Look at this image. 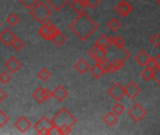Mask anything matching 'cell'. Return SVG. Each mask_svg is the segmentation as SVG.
Segmentation results:
<instances>
[{"instance_id":"6da1fadb","label":"cell","mask_w":160,"mask_h":135,"mask_svg":"<svg viewBox=\"0 0 160 135\" xmlns=\"http://www.w3.org/2000/svg\"><path fill=\"white\" fill-rule=\"evenodd\" d=\"M69 28L81 40H87L98 28V25L85 12L77 14Z\"/></svg>"},{"instance_id":"7a4b0ae2","label":"cell","mask_w":160,"mask_h":135,"mask_svg":"<svg viewBox=\"0 0 160 135\" xmlns=\"http://www.w3.org/2000/svg\"><path fill=\"white\" fill-rule=\"evenodd\" d=\"M52 122H53L54 126H56L58 128H60V127L72 128L76 124L77 119L66 108H62L53 117Z\"/></svg>"},{"instance_id":"3957f363","label":"cell","mask_w":160,"mask_h":135,"mask_svg":"<svg viewBox=\"0 0 160 135\" xmlns=\"http://www.w3.org/2000/svg\"><path fill=\"white\" fill-rule=\"evenodd\" d=\"M52 14L51 9L43 2H37V4L30 9V15L35 21L40 24L46 22Z\"/></svg>"},{"instance_id":"277c9868","label":"cell","mask_w":160,"mask_h":135,"mask_svg":"<svg viewBox=\"0 0 160 135\" xmlns=\"http://www.w3.org/2000/svg\"><path fill=\"white\" fill-rule=\"evenodd\" d=\"M58 31V29L53 24V22L47 20L46 22L43 23V26L39 29V35L46 40H51V39L56 35Z\"/></svg>"},{"instance_id":"5b68a950","label":"cell","mask_w":160,"mask_h":135,"mask_svg":"<svg viewBox=\"0 0 160 135\" xmlns=\"http://www.w3.org/2000/svg\"><path fill=\"white\" fill-rule=\"evenodd\" d=\"M54 127V124L52 122L51 119H49L48 117L46 116H42L39 121H37L34 125V128L35 130L39 133V134H42V135H44V134H48V131L49 129Z\"/></svg>"},{"instance_id":"8992f818","label":"cell","mask_w":160,"mask_h":135,"mask_svg":"<svg viewBox=\"0 0 160 135\" xmlns=\"http://www.w3.org/2000/svg\"><path fill=\"white\" fill-rule=\"evenodd\" d=\"M127 114H128L129 117H130L132 120H134V121H136V122H138V121H140V120L146 115V111H145V109H144L140 104L135 103V104L128 110Z\"/></svg>"},{"instance_id":"52a82bcc","label":"cell","mask_w":160,"mask_h":135,"mask_svg":"<svg viewBox=\"0 0 160 135\" xmlns=\"http://www.w3.org/2000/svg\"><path fill=\"white\" fill-rule=\"evenodd\" d=\"M108 95L115 100L119 101L121 100L124 96H125V92H124V87L120 84V83H116L114 84L108 90Z\"/></svg>"},{"instance_id":"ba28073f","label":"cell","mask_w":160,"mask_h":135,"mask_svg":"<svg viewBox=\"0 0 160 135\" xmlns=\"http://www.w3.org/2000/svg\"><path fill=\"white\" fill-rule=\"evenodd\" d=\"M21 66H22L21 62L15 56H12L5 63V69L9 73L13 74V73H16L21 69Z\"/></svg>"},{"instance_id":"9c48e42d","label":"cell","mask_w":160,"mask_h":135,"mask_svg":"<svg viewBox=\"0 0 160 135\" xmlns=\"http://www.w3.org/2000/svg\"><path fill=\"white\" fill-rule=\"evenodd\" d=\"M15 38L16 36L14 35V33L9 28H5L0 33V42L4 44L5 46H12Z\"/></svg>"},{"instance_id":"30bf717a","label":"cell","mask_w":160,"mask_h":135,"mask_svg":"<svg viewBox=\"0 0 160 135\" xmlns=\"http://www.w3.org/2000/svg\"><path fill=\"white\" fill-rule=\"evenodd\" d=\"M112 39L113 37H108L106 34H102L95 41V45L100 47V48H103L105 49L106 51H108L112 46Z\"/></svg>"},{"instance_id":"8fae6325","label":"cell","mask_w":160,"mask_h":135,"mask_svg":"<svg viewBox=\"0 0 160 135\" xmlns=\"http://www.w3.org/2000/svg\"><path fill=\"white\" fill-rule=\"evenodd\" d=\"M132 11H133V7L128 2L124 1V0L118 3L115 7V12L122 17L128 15Z\"/></svg>"},{"instance_id":"7c38bea8","label":"cell","mask_w":160,"mask_h":135,"mask_svg":"<svg viewBox=\"0 0 160 135\" xmlns=\"http://www.w3.org/2000/svg\"><path fill=\"white\" fill-rule=\"evenodd\" d=\"M14 127L20 132H26V131H28L31 128V122L26 116H20L14 122Z\"/></svg>"},{"instance_id":"4fadbf2b","label":"cell","mask_w":160,"mask_h":135,"mask_svg":"<svg viewBox=\"0 0 160 135\" xmlns=\"http://www.w3.org/2000/svg\"><path fill=\"white\" fill-rule=\"evenodd\" d=\"M124 92H125V95L129 99H135L138 95V93L140 92V88L138 87V86L136 83L130 82L125 86Z\"/></svg>"},{"instance_id":"5bb4252c","label":"cell","mask_w":160,"mask_h":135,"mask_svg":"<svg viewBox=\"0 0 160 135\" xmlns=\"http://www.w3.org/2000/svg\"><path fill=\"white\" fill-rule=\"evenodd\" d=\"M90 64L84 59V58H80L76 61V63L74 64L73 68H74V70L80 73V74H84L86 73L89 70H90Z\"/></svg>"},{"instance_id":"9a60e30c","label":"cell","mask_w":160,"mask_h":135,"mask_svg":"<svg viewBox=\"0 0 160 135\" xmlns=\"http://www.w3.org/2000/svg\"><path fill=\"white\" fill-rule=\"evenodd\" d=\"M46 3L56 12H59L67 4L71 3L72 0H44Z\"/></svg>"},{"instance_id":"2e32d148","label":"cell","mask_w":160,"mask_h":135,"mask_svg":"<svg viewBox=\"0 0 160 135\" xmlns=\"http://www.w3.org/2000/svg\"><path fill=\"white\" fill-rule=\"evenodd\" d=\"M52 94H53V97L58 100V101H59V102H61V101H63L66 98H67V96H68V91L65 89V87L64 86H58L56 88H55V90L52 92Z\"/></svg>"},{"instance_id":"e0dca14e","label":"cell","mask_w":160,"mask_h":135,"mask_svg":"<svg viewBox=\"0 0 160 135\" xmlns=\"http://www.w3.org/2000/svg\"><path fill=\"white\" fill-rule=\"evenodd\" d=\"M90 73L92 77H94L95 79H100L106 72L105 71L102 69V67L100 66L99 63H95L93 66L90 67Z\"/></svg>"},{"instance_id":"ac0fdd59","label":"cell","mask_w":160,"mask_h":135,"mask_svg":"<svg viewBox=\"0 0 160 135\" xmlns=\"http://www.w3.org/2000/svg\"><path fill=\"white\" fill-rule=\"evenodd\" d=\"M86 7H87L86 5L82 4L81 2H79L78 0H72L71 3H70V8L76 14L83 13L84 11H85V9H86Z\"/></svg>"},{"instance_id":"d6986e66","label":"cell","mask_w":160,"mask_h":135,"mask_svg":"<svg viewBox=\"0 0 160 135\" xmlns=\"http://www.w3.org/2000/svg\"><path fill=\"white\" fill-rule=\"evenodd\" d=\"M149 54H147V52H145L144 50H141L140 52H138V54L136 55V57H135V61L138 64V65H140V66H142V67H145L146 66V63H147V61H148V59H149Z\"/></svg>"},{"instance_id":"ffe728a7","label":"cell","mask_w":160,"mask_h":135,"mask_svg":"<svg viewBox=\"0 0 160 135\" xmlns=\"http://www.w3.org/2000/svg\"><path fill=\"white\" fill-rule=\"evenodd\" d=\"M103 120H104V122L108 127H112V126H114L117 123V121H118V115L115 114L113 112H108V113H107L104 115Z\"/></svg>"},{"instance_id":"44dd1931","label":"cell","mask_w":160,"mask_h":135,"mask_svg":"<svg viewBox=\"0 0 160 135\" xmlns=\"http://www.w3.org/2000/svg\"><path fill=\"white\" fill-rule=\"evenodd\" d=\"M51 40L53 41V43H55L57 46H61L66 42V36L64 35V33H62L61 31H58L56 33V35L51 39Z\"/></svg>"},{"instance_id":"7402d4cb","label":"cell","mask_w":160,"mask_h":135,"mask_svg":"<svg viewBox=\"0 0 160 135\" xmlns=\"http://www.w3.org/2000/svg\"><path fill=\"white\" fill-rule=\"evenodd\" d=\"M107 57V51L103 48L98 47V49L96 50V52L93 54V55L91 57L95 63H98L99 61H101L102 59Z\"/></svg>"},{"instance_id":"603a6c76","label":"cell","mask_w":160,"mask_h":135,"mask_svg":"<svg viewBox=\"0 0 160 135\" xmlns=\"http://www.w3.org/2000/svg\"><path fill=\"white\" fill-rule=\"evenodd\" d=\"M116 49H117V51L115 52L116 56L114 58H119V59H122V61H125V60H127L129 58L130 53L126 49H124V47H122V48H116Z\"/></svg>"},{"instance_id":"cb8c5ba5","label":"cell","mask_w":160,"mask_h":135,"mask_svg":"<svg viewBox=\"0 0 160 135\" xmlns=\"http://www.w3.org/2000/svg\"><path fill=\"white\" fill-rule=\"evenodd\" d=\"M110 61H111V72L120 71L124 64V61H122V59H119V58H114Z\"/></svg>"},{"instance_id":"d4e9b609","label":"cell","mask_w":160,"mask_h":135,"mask_svg":"<svg viewBox=\"0 0 160 135\" xmlns=\"http://www.w3.org/2000/svg\"><path fill=\"white\" fill-rule=\"evenodd\" d=\"M32 97L38 103H42L43 101H45L43 99V88L38 87L32 94Z\"/></svg>"},{"instance_id":"484cf974","label":"cell","mask_w":160,"mask_h":135,"mask_svg":"<svg viewBox=\"0 0 160 135\" xmlns=\"http://www.w3.org/2000/svg\"><path fill=\"white\" fill-rule=\"evenodd\" d=\"M100 64V66L102 67V69L105 71V72H111V61L109 59H108L107 57L102 59L101 61L98 62Z\"/></svg>"},{"instance_id":"4316f807","label":"cell","mask_w":160,"mask_h":135,"mask_svg":"<svg viewBox=\"0 0 160 135\" xmlns=\"http://www.w3.org/2000/svg\"><path fill=\"white\" fill-rule=\"evenodd\" d=\"M108 26L111 31H117L120 27H121V23L118 19L116 18H112L108 22Z\"/></svg>"},{"instance_id":"83f0119b","label":"cell","mask_w":160,"mask_h":135,"mask_svg":"<svg viewBox=\"0 0 160 135\" xmlns=\"http://www.w3.org/2000/svg\"><path fill=\"white\" fill-rule=\"evenodd\" d=\"M37 75L42 82H46L51 77V72L46 69V68H42V69L38 72Z\"/></svg>"},{"instance_id":"f1b7e54d","label":"cell","mask_w":160,"mask_h":135,"mask_svg":"<svg viewBox=\"0 0 160 135\" xmlns=\"http://www.w3.org/2000/svg\"><path fill=\"white\" fill-rule=\"evenodd\" d=\"M18 22H19V16L14 12H12L7 18V23L11 26H15L18 24Z\"/></svg>"},{"instance_id":"f546056e","label":"cell","mask_w":160,"mask_h":135,"mask_svg":"<svg viewBox=\"0 0 160 135\" xmlns=\"http://www.w3.org/2000/svg\"><path fill=\"white\" fill-rule=\"evenodd\" d=\"M112 44L113 46H115L116 48H122L124 47L125 44V40L122 37L118 36V37H113L112 39Z\"/></svg>"},{"instance_id":"4dcf8cb0","label":"cell","mask_w":160,"mask_h":135,"mask_svg":"<svg viewBox=\"0 0 160 135\" xmlns=\"http://www.w3.org/2000/svg\"><path fill=\"white\" fill-rule=\"evenodd\" d=\"M152 72H153V70H152V69H150V68H148V67L145 66L144 70L141 72V76H142V78L145 81H149L152 77Z\"/></svg>"},{"instance_id":"1f68e13d","label":"cell","mask_w":160,"mask_h":135,"mask_svg":"<svg viewBox=\"0 0 160 135\" xmlns=\"http://www.w3.org/2000/svg\"><path fill=\"white\" fill-rule=\"evenodd\" d=\"M124 111H125V107H124L122 103H120V102H117V103L112 107V112H113L115 114H117V115L122 114L124 113Z\"/></svg>"},{"instance_id":"d6a6232c","label":"cell","mask_w":160,"mask_h":135,"mask_svg":"<svg viewBox=\"0 0 160 135\" xmlns=\"http://www.w3.org/2000/svg\"><path fill=\"white\" fill-rule=\"evenodd\" d=\"M11 80H12V76L11 73H9L8 72H3L0 73V83L2 85H7L8 83H10Z\"/></svg>"},{"instance_id":"836d02e7","label":"cell","mask_w":160,"mask_h":135,"mask_svg":"<svg viewBox=\"0 0 160 135\" xmlns=\"http://www.w3.org/2000/svg\"><path fill=\"white\" fill-rule=\"evenodd\" d=\"M20 2H21V5L28 9V10H30L32 9L38 2V0H20Z\"/></svg>"},{"instance_id":"e575fe53","label":"cell","mask_w":160,"mask_h":135,"mask_svg":"<svg viewBox=\"0 0 160 135\" xmlns=\"http://www.w3.org/2000/svg\"><path fill=\"white\" fill-rule=\"evenodd\" d=\"M12 46L13 47V49H14L15 51H21V50L24 48L25 44H24V42H23L22 40H20V39H18V38L16 37L15 40H13Z\"/></svg>"},{"instance_id":"d590c367","label":"cell","mask_w":160,"mask_h":135,"mask_svg":"<svg viewBox=\"0 0 160 135\" xmlns=\"http://www.w3.org/2000/svg\"><path fill=\"white\" fill-rule=\"evenodd\" d=\"M9 121H10L9 115L7 114H5L3 111H0V128H2L5 125H7Z\"/></svg>"},{"instance_id":"8d00e7d4","label":"cell","mask_w":160,"mask_h":135,"mask_svg":"<svg viewBox=\"0 0 160 135\" xmlns=\"http://www.w3.org/2000/svg\"><path fill=\"white\" fill-rule=\"evenodd\" d=\"M152 79L160 86V67H156L155 69L153 70L152 72Z\"/></svg>"},{"instance_id":"74e56055","label":"cell","mask_w":160,"mask_h":135,"mask_svg":"<svg viewBox=\"0 0 160 135\" xmlns=\"http://www.w3.org/2000/svg\"><path fill=\"white\" fill-rule=\"evenodd\" d=\"M150 42L153 47H158L160 45V35L155 34L150 39Z\"/></svg>"},{"instance_id":"f35d334b","label":"cell","mask_w":160,"mask_h":135,"mask_svg":"<svg viewBox=\"0 0 160 135\" xmlns=\"http://www.w3.org/2000/svg\"><path fill=\"white\" fill-rule=\"evenodd\" d=\"M101 3V0H87V7H90L92 9L96 8Z\"/></svg>"},{"instance_id":"ab89813d","label":"cell","mask_w":160,"mask_h":135,"mask_svg":"<svg viewBox=\"0 0 160 135\" xmlns=\"http://www.w3.org/2000/svg\"><path fill=\"white\" fill-rule=\"evenodd\" d=\"M146 67L150 68V69H152V70H154L155 68L157 67V66H156V64H155L154 58H152V57H149V59H148V61H147V63H146Z\"/></svg>"},{"instance_id":"60d3db41","label":"cell","mask_w":160,"mask_h":135,"mask_svg":"<svg viewBox=\"0 0 160 135\" xmlns=\"http://www.w3.org/2000/svg\"><path fill=\"white\" fill-rule=\"evenodd\" d=\"M52 97H53L52 91H50V90L47 89V88H43V99H44V100H50Z\"/></svg>"},{"instance_id":"b9f144b4","label":"cell","mask_w":160,"mask_h":135,"mask_svg":"<svg viewBox=\"0 0 160 135\" xmlns=\"http://www.w3.org/2000/svg\"><path fill=\"white\" fill-rule=\"evenodd\" d=\"M58 128L59 130V134H69L72 130L71 127H60Z\"/></svg>"},{"instance_id":"7bdbcfd3","label":"cell","mask_w":160,"mask_h":135,"mask_svg":"<svg viewBox=\"0 0 160 135\" xmlns=\"http://www.w3.org/2000/svg\"><path fill=\"white\" fill-rule=\"evenodd\" d=\"M6 98H7V94L5 93V91L3 89L0 88V102H2Z\"/></svg>"},{"instance_id":"ee69618b","label":"cell","mask_w":160,"mask_h":135,"mask_svg":"<svg viewBox=\"0 0 160 135\" xmlns=\"http://www.w3.org/2000/svg\"><path fill=\"white\" fill-rule=\"evenodd\" d=\"M154 58V61H155V64L157 67H160V54H157Z\"/></svg>"},{"instance_id":"f6af8a7d","label":"cell","mask_w":160,"mask_h":135,"mask_svg":"<svg viewBox=\"0 0 160 135\" xmlns=\"http://www.w3.org/2000/svg\"><path fill=\"white\" fill-rule=\"evenodd\" d=\"M79 2H81L82 4H84V5H86L87 4V0H78ZM87 6V5H86Z\"/></svg>"},{"instance_id":"bcb514c9","label":"cell","mask_w":160,"mask_h":135,"mask_svg":"<svg viewBox=\"0 0 160 135\" xmlns=\"http://www.w3.org/2000/svg\"><path fill=\"white\" fill-rule=\"evenodd\" d=\"M157 2H158V4L160 5V0H157Z\"/></svg>"},{"instance_id":"7dc6e473","label":"cell","mask_w":160,"mask_h":135,"mask_svg":"<svg viewBox=\"0 0 160 135\" xmlns=\"http://www.w3.org/2000/svg\"><path fill=\"white\" fill-rule=\"evenodd\" d=\"M0 26H1V23H0Z\"/></svg>"}]
</instances>
